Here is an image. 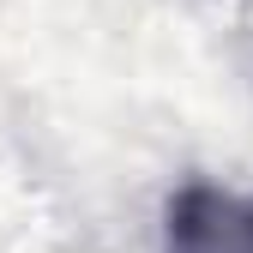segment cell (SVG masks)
<instances>
[{
  "label": "cell",
  "instance_id": "6da1fadb",
  "mask_svg": "<svg viewBox=\"0 0 253 253\" xmlns=\"http://www.w3.org/2000/svg\"><path fill=\"white\" fill-rule=\"evenodd\" d=\"M163 253H253V193L187 181L163 205Z\"/></svg>",
  "mask_w": 253,
  "mask_h": 253
}]
</instances>
